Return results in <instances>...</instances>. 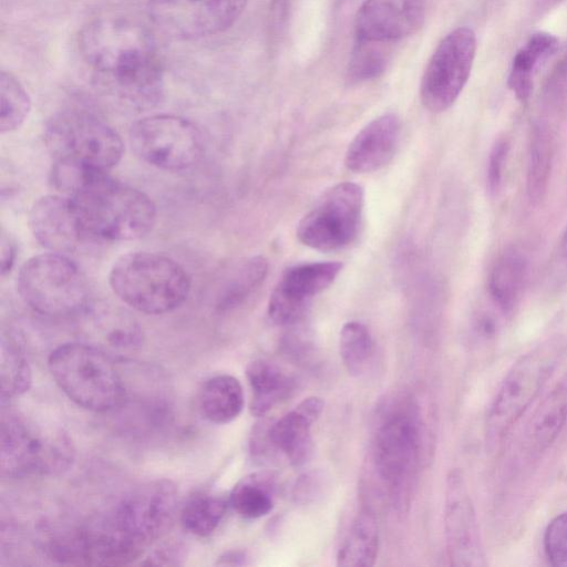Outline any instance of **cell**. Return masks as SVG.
Listing matches in <instances>:
<instances>
[{
  "label": "cell",
  "mask_w": 567,
  "mask_h": 567,
  "mask_svg": "<svg viewBox=\"0 0 567 567\" xmlns=\"http://www.w3.org/2000/svg\"><path fill=\"white\" fill-rule=\"evenodd\" d=\"M421 424L408 400L391 403L377 426L373 462L379 477L396 493L408 487L420 456Z\"/></svg>",
  "instance_id": "cell-10"
},
{
  "label": "cell",
  "mask_w": 567,
  "mask_h": 567,
  "mask_svg": "<svg viewBox=\"0 0 567 567\" xmlns=\"http://www.w3.org/2000/svg\"><path fill=\"white\" fill-rule=\"evenodd\" d=\"M229 501L214 494H197L183 506L181 523L188 533L205 537L213 534L220 524Z\"/></svg>",
  "instance_id": "cell-30"
},
{
  "label": "cell",
  "mask_w": 567,
  "mask_h": 567,
  "mask_svg": "<svg viewBox=\"0 0 567 567\" xmlns=\"http://www.w3.org/2000/svg\"><path fill=\"white\" fill-rule=\"evenodd\" d=\"M559 252H560V257H561L563 261L567 266V227H566V229L563 234V237L560 239Z\"/></svg>",
  "instance_id": "cell-40"
},
{
  "label": "cell",
  "mask_w": 567,
  "mask_h": 567,
  "mask_svg": "<svg viewBox=\"0 0 567 567\" xmlns=\"http://www.w3.org/2000/svg\"><path fill=\"white\" fill-rule=\"evenodd\" d=\"M178 508V491L169 480H155L126 494L110 524L143 553L172 528Z\"/></svg>",
  "instance_id": "cell-12"
},
{
  "label": "cell",
  "mask_w": 567,
  "mask_h": 567,
  "mask_svg": "<svg viewBox=\"0 0 567 567\" xmlns=\"http://www.w3.org/2000/svg\"><path fill=\"white\" fill-rule=\"evenodd\" d=\"M323 401L309 396L293 410L268 425V439L277 452L296 466L303 464L312 452V424L323 410Z\"/></svg>",
  "instance_id": "cell-20"
},
{
  "label": "cell",
  "mask_w": 567,
  "mask_h": 567,
  "mask_svg": "<svg viewBox=\"0 0 567 567\" xmlns=\"http://www.w3.org/2000/svg\"><path fill=\"white\" fill-rule=\"evenodd\" d=\"M557 39L548 33H536L516 53L508 78L509 87L520 101H526L533 87V71L554 52Z\"/></svg>",
  "instance_id": "cell-29"
},
{
  "label": "cell",
  "mask_w": 567,
  "mask_h": 567,
  "mask_svg": "<svg viewBox=\"0 0 567 567\" xmlns=\"http://www.w3.org/2000/svg\"><path fill=\"white\" fill-rule=\"evenodd\" d=\"M18 290L35 312L70 317L87 305L89 287L78 265L65 254L48 251L28 259L18 275Z\"/></svg>",
  "instance_id": "cell-8"
},
{
  "label": "cell",
  "mask_w": 567,
  "mask_h": 567,
  "mask_svg": "<svg viewBox=\"0 0 567 567\" xmlns=\"http://www.w3.org/2000/svg\"><path fill=\"white\" fill-rule=\"evenodd\" d=\"M363 206L360 185L343 182L330 187L299 220V241L320 251L347 247L358 235Z\"/></svg>",
  "instance_id": "cell-9"
},
{
  "label": "cell",
  "mask_w": 567,
  "mask_h": 567,
  "mask_svg": "<svg viewBox=\"0 0 567 567\" xmlns=\"http://www.w3.org/2000/svg\"><path fill=\"white\" fill-rule=\"evenodd\" d=\"M0 131L10 133L18 130L31 109L30 96L21 82L10 72L0 74Z\"/></svg>",
  "instance_id": "cell-33"
},
{
  "label": "cell",
  "mask_w": 567,
  "mask_h": 567,
  "mask_svg": "<svg viewBox=\"0 0 567 567\" xmlns=\"http://www.w3.org/2000/svg\"><path fill=\"white\" fill-rule=\"evenodd\" d=\"M128 140L142 161L165 171L194 166L204 151L200 131L190 121L173 114L137 120L130 128Z\"/></svg>",
  "instance_id": "cell-11"
},
{
  "label": "cell",
  "mask_w": 567,
  "mask_h": 567,
  "mask_svg": "<svg viewBox=\"0 0 567 567\" xmlns=\"http://www.w3.org/2000/svg\"><path fill=\"white\" fill-rule=\"evenodd\" d=\"M567 422V390L557 388L539 404L526 431L533 452L547 450L558 437Z\"/></svg>",
  "instance_id": "cell-25"
},
{
  "label": "cell",
  "mask_w": 567,
  "mask_h": 567,
  "mask_svg": "<svg viewBox=\"0 0 567 567\" xmlns=\"http://www.w3.org/2000/svg\"><path fill=\"white\" fill-rule=\"evenodd\" d=\"M0 381L2 400L25 393L32 383L28 360L17 342L6 336L1 339Z\"/></svg>",
  "instance_id": "cell-32"
},
{
  "label": "cell",
  "mask_w": 567,
  "mask_h": 567,
  "mask_svg": "<svg viewBox=\"0 0 567 567\" xmlns=\"http://www.w3.org/2000/svg\"><path fill=\"white\" fill-rule=\"evenodd\" d=\"M248 0H150L156 28L176 40H197L221 33L240 17Z\"/></svg>",
  "instance_id": "cell-14"
},
{
  "label": "cell",
  "mask_w": 567,
  "mask_h": 567,
  "mask_svg": "<svg viewBox=\"0 0 567 567\" xmlns=\"http://www.w3.org/2000/svg\"><path fill=\"white\" fill-rule=\"evenodd\" d=\"M444 533L452 566L486 565L474 504L460 468L452 470L446 477Z\"/></svg>",
  "instance_id": "cell-15"
},
{
  "label": "cell",
  "mask_w": 567,
  "mask_h": 567,
  "mask_svg": "<svg viewBox=\"0 0 567 567\" xmlns=\"http://www.w3.org/2000/svg\"><path fill=\"white\" fill-rule=\"evenodd\" d=\"M379 550L377 520L368 509L354 517L337 554V565L342 567H370Z\"/></svg>",
  "instance_id": "cell-24"
},
{
  "label": "cell",
  "mask_w": 567,
  "mask_h": 567,
  "mask_svg": "<svg viewBox=\"0 0 567 567\" xmlns=\"http://www.w3.org/2000/svg\"><path fill=\"white\" fill-rule=\"evenodd\" d=\"M508 151L509 144L506 140L497 141L491 150L486 177L491 193H496L502 185Z\"/></svg>",
  "instance_id": "cell-36"
},
{
  "label": "cell",
  "mask_w": 567,
  "mask_h": 567,
  "mask_svg": "<svg viewBox=\"0 0 567 567\" xmlns=\"http://www.w3.org/2000/svg\"><path fill=\"white\" fill-rule=\"evenodd\" d=\"M388 44L355 39L348 65L349 80L364 82L383 73L389 59Z\"/></svg>",
  "instance_id": "cell-34"
},
{
  "label": "cell",
  "mask_w": 567,
  "mask_h": 567,
  "mask_svg": "<svg viewBox=\"0 0 567 567\" xmlns=\"http://www.w3.org/2000/svg\"><path fill=\"white\" fill-rule=\"evenodd\" d=\"M527 276V259L517 249L506 250L494 264L488 278L489 295L503 312L518 302Z\"/></svg>",
  "instance_id": "cell-23"
},
{
  "label": "cell",
  "mask_w": 567,
  "mask_h": 567,
  "mask_svg": "<svg viewBox=\"0 0 567 567\" xmlns=\"http://www.w3.org/2000/svg\"><path fill=\"white\" fill-rule=\"evenodd\" d=\"M69 197L87 239L133 240L148 234L156 223L152 198L109 173L95 176Z\"/></svg>",
  "instance_id": "cell-3"
},
{
  "label": "cell",
  "mask_w": 567,
  "mask_h": 567,
  "mask_svg": "<svg viewBox=\"0 0 567 567\" xmlns=\"http://www.w3.org/2000/svg\"><path fill=\"white\" fill-rule=\"evenodd\" d=\"M401 132L395 114L378 116L362 127L349 144L344 165L353 173H372L384 167L394 156Z\"/></svg>",
  "instance_id": "cell-18"
},
{
  "label": "cell",
  "mask_w": 567,
  "mask_h": 567,
  "mask_svg": "<svg viewBox=\"0 0 567 567\" xmlns=\"http://www.w3.org/2000/svg\"><path fill=\"white\" fill-rule=\"evenodd\" d=\"M0 427L3 476H55L72 466L75 457L73 442L56 422L33 412L3 409Z\"/></svg>",
  "instance_id": "cell-2"
},
{
  "label": "cell",
  "mask_w": 567,
  "mask_h": 567,
  "mask_svg": "<svg viewBox=\"0 0 567 567\" xmlns=\"http://www.w3.org/2000/svg\"><path fill=\"white\" fill-rule=\"evenodd\" d=\"M474 331L478 339L488 341L494 339L496 336L498 331V323L493 316L483 313L476 318L474 322Z\"/></svg>",
  "instance_id": "cell-37"
},
{
  "label": "cell",
  "mask_w": 567,
  "mask_h": 567,
  "mask_svg": "<svg viewBox=\"0 0 567 567\" xmlns=\"http://www.w3.org/2000/svg\"><path fill=\"white\" fill-rule=\"evenodd\" d=\"M544 551L555 567H567V512L554 517L544 533Z\"/></svg>",
  "instance_id": "cell-35"
},
{
  "label": "cell",
  "mask_w": 567,
  "mask_h": 567,
  "mask_svg": "<svg viewBox=\"0 0 567 567\" xmlns=\"http://www.w3.org/2000/svg\"><path fill=\"white\" fill-rule=\"evenodd\" d=\"M16 258V247L10 237H8L2 230L1 234V248H0V262H1V275L6 276L10 272Z\"/></svg>",
  "instance_id": "cell-38"
},
{
  "label": "cell",
  "mask_w": 567,
  "mask_h": 567,
  "mask_svg": "<svg viewBox=\"0 0 567 567\" xmlns=\"http://www.w3.org/2000/svg\"><path fill=\"white\" fill-rule=\"evenodd\" d=\"M246 378L250 388L249 409L251 414L258 417L285 400L292 389L291 379L278 365L266 359L249 362Z\"/></svg>",
  "instance_id": "cell-22"
},
{
  "label": "cell",
  "mask_w": 567,
  "mask_h": 567,
  "mask_svg": "<svg viewBox=\"0 0 567 567\" xmlns=\"http://www.w3.org/2000/svg\"><path fill=\"white\" fill-rule=\"evenodd\" d=\"M81 55L104 92L135 106H151L163 93V68L156 42L127 18H99L79 35Z\"/></svg>",
  "instance_id": "cell-1"
},
{
  "label": "cell",
  "mask_w": 567,
  "mask_h": 567,
  "mask_svg": "<svg viewBox=\"0 0 567 567\" xmlns=\"http://www.w3.org/2000/svg\"><path fill=\"white\" fill-rule=\"evenodd\" d=\"M248 564V555L244 550L234 549L225 551L218 558L216 565L221 566H244Z\"/></svg>",
  "instance_id": "cell-39"
},
{
  "label": "cell",
  "mask_w": 567,
  "mask_h": 567,
  "mask_svg": "<svg viewBox=\"0 0 567 567\" xmlns=\"http://www.w3.org/2000/svg\"><path fill=\"white\" fill-rule=\"evenodd\" d=\"M48 367L63 393L92 412H107L125 395L123 381L106 352L95 346L70 342L55 348Z\"/></svg>",
  "instance_id": "cell-5"
},
{
  "label": "cell",
  "mask_w": 567,
  "mask_h": 567,
  "mask_svg": "<svg viewBox=\"0 0 567 567\" xmlns=\"http://www.w3.org/2000/svg\"><path fill=\"white\" fill-rule=\"evenodd\" d=\"M342 269L339 261L307 262L289 267L270 295L289 315H305L310 299L330 287Z\"/></svg>",
  "instance_id": "cell-19"
},
{
  "label": "cell",
  "mask_w": 567,
  "mask_h": 567,
  "mask_svg": "<svg viewBox=\"0 0 567 567\" xmlns=\"http://www.w3.org/2000/svg\"><path fill=\"white\" fill-rule=\"evenodd\" d=\"M554 157V142L546 126L537 124L529 137L526 192L534 205L544 198Z\"/></svg>",
  "instance_id": "cell-28"
},
{
  "label": "cell",
  "mask_w": 567,
  "mask_h": 567,
  "mask_svg": "<svg viewBox=\"0 0 567 567\" xmlns=\"http://www.w3.org/2000/svg\"><path fill=\"white\" fill-rule=\"evenodd\" d=\"M197 404L200 414L215 424L234 421L245 404L240 382L229 374H217L207 379L198 390Z\"/></svg>",
  "instance_id": "cell-21"
},
{
  "label": "cell",
  "mask_w": 567,
  "mask_h": 567,
  "mask_svg": "<svg viewBox=\"0 0 567 567\" xmlns=\"http://www.w3.org/2000/svg\"><path fill=\"white\" fill-rule=\"evenodd\" d=\"M567 353V343L548 339L523 354L501 382L486 416V439L497 444L520 419Z\"/></svg>",
  "instance_id": "cell-6"
},
{
  "label": "cell",
  "mask_w": 567,
  "mask_h": 567,
  "mask_svg": "<svg viewBox=\"0 0 567 567\" xmlns=\"http://www.w3.org/2000/svg\"><path fill=\"white\" fill-rule=\"evenodd\" d=\"M425 17V0H364L358 9L355 39L390 43L415 33Z\"/></svg>",
  "instance_id": "cell-16"
},
{
  "label": "cell",
  "mask_w": 567,
  "mask_h": 567,
  "mask_svg": "<svg viewBox=\"0 0 567 567\" xmlns=\"http://www.w3.org/2000/svg\"><path fill=\"white\" fill-rule=\"evenodd\" d=\"M475 52L471 28H456L441 40L421 80L420 99L426 110L439 113L453 105L470 78Z\"/></svg>",
  "instance_id": "cell-13"
},
{
  "label": "cell",
  "mask_w": 567,
  "mask_h": 567,
  "mask_svg": "<svg viewBox=\"0 0 567 567\" xmlns=\"http://www.w3.org/2000/svg\"><path fill=\"white\" fill-rule=\"evenodd\" d=\"M339 351L350 374L367 372L374 354V342L368 328L358 321L344 323L340 330Z\"/></svg>",
  "instance_id": "cell-31"
},
{
  "label": "cell",
  "mask_w": 567,
  "mask_h": 567,
  "mask_svg": "<svg viewBox=\"0 0 567 567\" xmlns=\"http://www.w3.org/2000/svg\"><path fill=\"white\" fill-rule=\"evenodd\" d=\"M29 224L34 238L49 251L71 252L89 240L66 195L40 197L30 210Z\"/></svg>",
  "instance_id": "cell-17"
},
{
  "label": "cell",
  "mask_w": 567,
  "mask_h": 567,
  "mask_svg": "<svg viewBox=\"0 0 567 567\" xmlns=\"http://www.w3.org/2000/svg\"><path fill=\"white\" fill-rule=\"evenodd\" d=\"M268 264L261 256L237 264L218 288L216 307L229 310L243 303L264 281Z\"/></svg>",
  "instance_id": "cell-27"
},
{
  "label": "cell",
  "mask_w": 567,
  "mask_h": 567,
  "mask_svg": "<svg viewBox=\"0 0 567 567\" xmlns=\"http://www.w3.org/2000/svg\"><path fill=\"white\" fill-rule=\"evenodd\" d=\"M109 284L125 305L147 315L177 309L190 291V278L177 261L146 251L121 256L111 268Z\"/></svg>",
  "instance_id": "cell-4"
},
{
  "label": "cell",
  "mask_w": 567,
  "mask_h": 567,
  "mask_svg": "<svg viewBox=\"0 0 567 567\" xmlns=\"http://www.w3.org/2000/svg\"><path fill=\"white\" fill-rule=\"evenodd\" d=\"M229 504L234 511L247 519H257L269 514L275 505V483L270 474L251 473L234 486Z\"/></svg>",
  "instance_id": "cell-26"
},
{
  "label": "cell",
  "mask_w": 567,
  "mask_h": 567,
  "mask_svg": "<svg viewBox=\"0 0 567 567\" xmlns=\"http://www.w3.org/2000/svg\"><path fill=\"white\" fill-rule=\"evenodd\" d=\"M44 142L53 163L91 172L109 173L124 152L117 132L83 110H65L45 126Z\"/></svg>",
  "instance_id": "cell-7"
}]
</instances>
